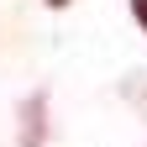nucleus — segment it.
<instances>
[{"label": "nucleus", "mask_w": 147, "mask_h": 147, "mask_svg": "<svg viewBox=\"0 0 147 147\" xmlns=\"http://www.w3.org/2000/svg\"><path fill=\"white\" fill-rule=\"evenodd\" d=\"M131 16H137V26L147 32V0H131Z\"/></svg>", "instance_id": "obj_1"}, {"label": "nucleus", "mask_w": 147, "mask_h": 147, "mask_svg": "<svg viewBox=\"0 0 147 147\" xmlns=\"http://www.w3.org/2000/svg\"><path fill=\"white\" fill-rule=\"evenodd\" d=\"M53 5H63V0H53Z\"/></svg>", "instance_id": "obj_2"}]
</instances>
